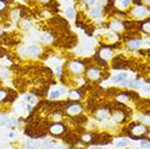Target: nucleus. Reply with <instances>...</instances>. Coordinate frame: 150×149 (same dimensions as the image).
Listing matches in <instances>:
<instances>
[{"label": "nucleus", "instance_id": "nucleus-1", "mask_svg": "<svg viewBox=\"0 0 150 149\" xmlns=\"http://www.w3.org/2000/svg\"><path fill=\"white\" fill-rule=\"evenodd\" d=\"M64 68L69 73L67 76H71V77L82 76L85 73V70H86V62L83 59H71L66 63Z\"/></svg>", "mask_w": 150, "mask_h": 149}, {"label": "nucleus", "instance_id": "nucleus-2", "mask_svg": "<svg viewBox=\"0 0 150 149\" xmlns=\"http://www.w3.org/2000/svg\"><path fill=\"white\" fill-rule=\"evenodd\" d=\"M128 134L127 136H141L145 139H149V126L141 123V122H132L127 126Z\"/></svg>", "mask_w": 150, "mask_h": 149}, {"label": "nucleus", "instance_id": "nucleus-3", "mask_svg": "<svg viewBox=\"0 0 150 149\" xmlns=\"http://www.w3.org/2000/svg\"><path fill=\"white\" fill-rule=\"evenodd\" d=\"M150 16V9L149 6H145V5H134L129 11L128 16L129 18L135 19V21H142V19H146L149 18Z\"/></svg>", "mask_w": 150, "mask_h": 149}, {"label": "nucleus", "instance_id": "nucleus-4", "mask_svg": "<svg viewBox=\"0 0 150 149\" xmlns=\"http://www.w3.org/2000/svg\"><path fill=\"white\" fill-rule=\"evenodd\" d=\"M85 77L88 81H101V79L104 77V71L101 67L95 66V64H91V66H86V70H85Z\"/></svg>", "mask_w": 150, "mask_h": 149}, {"label": "nucleus", "instance_id": "nucleus-5", "mask_svg": "<svg viewBox=\"0 0 150 149\" xmlns=\"http://www.w3.org/2000/svg\"><path fill=\"white\" fill-rule=\"evenodd\" d=\"M67 133V125L63 123L62 121L52 122L47 126V134L52 135L53 138H62Z\"/></svg>", "mask_w": 150, "mask_h": 149}, {"label": "nucleus", "instance_id": "nucleus-6", "mask_svg": "<svg viewBox=\"0 0 150 149\" xmlns=\"http://www.w3.org/2000/svg\"><path fill=\"white\" fill-rule=\"evenodd\" d=\"M64 111L68 116H77V114H81L83 112V104L80 103V101H69V103L64 104L63 106Z\"/></svg>", "mask_w": 150, "mask_h": 149}, {"label": "nucleus", "instance_id": "nucleus-7", "mask_svg": "<svg viewBox=\"0 0 150 149\" xmlns=\"http://www.w3.org/2000/svg\"><path fill=\"white\" fill-rule=\"evenodd\" d=\"M44 54V48L41 44H31V45H26V58H40Z\"/></svg>", "mask_w": 150, "mask_h": 149}, {"label": "nucleus", "instance_id": "nucleus-8", "mask_svg": "<svg viewBox=\"0 0 150 149\" xmlns=\"http://www.w3.org/2000/svg\"><path fill=\"white\" fill-rule=\"evenodd\" d=\"M109 30L113 33H123L126 31V26H125V21L123 19H118V18H113L109 22Z\"/></svg>", "mask_w": 150, "mask_h": 149}, {"label": "nucleus", "instance_id": "nucleus-9", "mask_svg": "<svg viewBox=\"0 0 150 149\" xmlns=\"http://www.w3.org/2000/svg\"><path fill=\"white\" fill-rule=\"evenodd\" d=\"M127 80H132V77H129V73L126 72V71H118L117 73H114L113 76L109 77V82L115 84V85H119V84H122L123 81Z\"/></svg>", "mask_w": 150, "mask_h": 149}, {"label": "nucleus", "instance_id": "nucleus-10", "mask_svg": "<svg viewBox=\"0 0 150 149\" xmlns=\"http://www.w3.org/2000/svg\"><path fill=\"white\" fill-rule=\"evenodd\" d=\"M95 57H98L99 59L104 60V62H108V60L114 58V53H113V49H112L110 46H104L103 49L98 50V52L95 53Z\"/></svg>", "mask_w": 150, "mask_h": 149}, {"label": "nucleus", "instance_id": "nucleus-11", "mask_svg": "<svg viewBox=\"0 0 150 149\" xmlns=\"http://www.w3.org/2000/svg\"><path fill=\"white\" fill-rule=\"evenodd\" d=\"M67 98L71 101H80L85 98V91L82 87H74V89L67 91Z\"/></svg>", "mask_w": 150, "mask_h": 149}, {"label": "nucleus", "instance_id": "nucleus-12", "mask_svg": "<svg viewBox=\"0 0 150 149\" xmlns=\"http://www.w3.org/2000/svg\"><path fill=\"white\" fill-rule=\"evenodd\" d=\"M142 36L141 37H129L128 40H126V48L128 50H131V52H136V50H140L142 48Z\"/></svg>", "mask_w": 150, "mask_h": 149}, {"label": "nucleus", "instance_id": "nucleus-13", "mask_svg": "<svg viewBox=\"0 0 150 149\" xmlns=\"http://www.w3.org/2000/svg\"><path fill=\"white\" fill-rule=\"evenodd\" d=\"M64 96H67V89L64 86L55 87L47 94V98L50 100H62Z\"/></svg>", "mask_w": 150, "mask_h": 149}, {"label": "nucleus", "instance_id": "nucleus-14", "mask_svg": "<svg viewBox=\"0 0 150 149\" xmlns=\"http://www.w3.org/2000/svg\"><path fill=\"white\" fill-rule=\"evenodd\" d=\"M22 16H23L22 8H19V6H14V8L9 9V12H8L9 21L13 23H18L22 19Z\"/></svg>", "mask_w": 150, "mask_h": 149}, {"label": "nucleus", "instance_id": "nucleus-15", "mask_svg": "<svg viewBox=\"0 0 150 149\" xmlns=\"http://www.w3.org/2000/svg\"><path fill=\"white\" fill-rule=\"evenodd\" d=\"M110 120L113 121L115 123H123L126 120H127V114H126V112L123 109H121V108H118L115 112L110 114Z\"/></svg>", "mask_w": 150, "mask_h": 149}, {"label": "nucleus", "instance_id": "nucleus-16", "mask_svg": "<svg viewBox=\"0 0 150 149\" xmlns=\"http://www.w3.org/2000/svg\"><path fill=\"white\" fill-rule=\"evenodd\" d=\"M87 14H88L90 18H93V19H100V18H103V17L105 16V12H104L103 8H99V6L93 5L90 9H88Z\"/></svg>", "mask_w": 150, "mask_h": 149}, {"label": "nucleus", "instance_id": "nucleus-17", "mask_svg": "<svg viewBox=\"0 0 150 149\" xmlns=\"http://www.w3.org/2000/svg\"><path fill=\"white\" fill-rule=\"evenodd\" d=\"M136 26H137L139 31L141 33H144V36H149V28H150V21L149 18L142 19L140 22H136Z\"/></svg>", "mask_w": 150, "mask_h": 149}, {"label": "nucleus", "instance_id": "nucleus-18", "mask_svg": "<svg viewBox=\"0 0 150 149\" xmlns=\"http://www.w3.org/2000/svg\"><path fill=\"white\" fill-rule=\"evenodd\" d=\"M110 114H112V112L108 108H99L96 111V113H95V116L100 121H107V120H110Z\"/></svg>", "mask_w": 150, "mask_h": 149}, {"label": "nucleus", "instance_id": "nucleus-19", "mask_svg": "<svg viewBox=\"0 0 150 149\" xmlns=\"http://www.w3.org/2000/svg\"><path fill=\"white\" fill-rule=\"evenodd\" d=\"M17 26L21 30H23V31H28V30H31L33 27V23L31 19H28V18H22L21 21L17 23Z\"/></svg>", "mask_w": 150, "mask_h": 149}, {"label": "nucleus", "instance_id": "nucleus-20", "mask_svg": "<svg viewBox=\"0 0 150 149\" xmlns=\"http://www.w3.org/2000/svg\"><path fill=\"white\" fill-rule=\"evenodd\" d=\"M41 148V141L39 139H30L25 143V149H40Z\"/></svg>", "mask_w": 150, "mask_h": 149}, {"label": "nucleus", "instance_id": "nucleus-21", "mask_svg": "<svg viewBox=\"0 0 150 149\" xmlns=\"http://www.w3.org/2000/svg\"><path fill=\"white\" fill-rule=\"evenodd\" d=\"M142 84H144L142 77H141V79H132V80H129L127 89H129V90H139L140 87H141Z\"/></svg>", "mask_w": 150, "mask_h": 149}, {"label": "nucleus", "instance_id": "nucleus-22", "mask_svg": "<svg viewBox=\"0 0 150 149\" xmlns=\"http://www.w3.org/2000/svg\"><path fill=\"white\" fill-rule=\"evenodd\" d=\"M18 123H19V120L18 118H16V117H8L6 116V120H5V123H4V126L6 127H9V128H12V130H14V128L18 126Z\"/></svg>", "mask_w": 150, "mask_h": 149}, {"label": "nucleus", "instance_id": "nucleus-23", "mask_svg": "<svg viewBox=\"0 0 150 149\" xmlns=\"http://www.w3.org/2000/svg\"><path fill=\"white\" fill-rule=\"evenodd\" d=\"M64 17L67 18V21H73V19L76 18V11H74V8L67 6V8L64 9Z\"/></svg>", "mask_w": 150, "mask_h": 149}, {"label": "nucleus", "instance_id": "nucleus-24", "mask_svg": "<svg viewBox=\"0 0 150 149\" xmlns=\"http://www.w3.org/2000/svg\"><path fill=\"white\" fill-rule=\"evenodd\" d=\"M63 112L62 109H55L54 112H52V114H50V121L52 122H57V121H62L63 120Z\"/></svg>", "mask_w": 150, "mask_h": 149}, {"label": "nucleus", "instance_id": "nucleus-25", "mask_svg": "<svg viewBox=\"0 0 150 149\" xmlns=\"http://www.w3.org/2000/svg\"><path fill=\"white\" fill-rule=\"evenodd\" d=\"M80 138L83 143H91V144L95 143V135L93 133H83V134H81Z\"/></svg>", "mask_w": 150, "mask_h": 149}, {"label": "nucleus", "instance_id": "nucleus-26", "mask_svg": "<svg viewBox=\"0 0 150 149\" xmlns=\"http://www.w3.org/2000/svg\"><path fill=\"white\" fill-rule=\"evenodd\" d=\"M11 76H12L11 70L6 68V67L0 66V80H6V79H9Z\"/></svg>", "mask_w": 150, "mask_h": 149}, {"label": "nucleus", "instance_id": "nucleus-27", "mask_svg": "<svg viewBox=\"0 0 150 149\" xmlns=\"http://www.w3.org/2000/svg\"><path fill=\"white\" fill-rule=\"evenodd\" d=\"M40 39H41V41L46 43V44H53V41H54L53 33H49V32H42Z\"/></svg>", "mask_w": 150, "mask_h": 149}, {"label": "nucleus", "instance_id": "nucleus-28", "mask_svg": "<svg viewBox=\"0 0 150 149\" xmlns=\"http://www.w3.org/2000/svg\"><path fill=\"white\" fill-rule=\"evenodd\" d=\"M115 149H126V147H128V140L127 139H118L114 144Z\"/></svg>", "mask_w": 150, "mask_h": 149}, {"label": "nucleus", "instance_id": "nucleus-29", "mask_svg": "<svg viewBox=\"0 0 150 149\" xmlns=\"http://www.w3.org/2000/svg\"><path fill=\"white\" fill-rule=\"evenodd\" d=\"M132 4V0H118L117 1V6L119 9H126Z\"/></svg>", "mask_w": 150, "mask_h": 149}, {"label": "nucleus", "instance_id": "nucleus-30", "mask_svg": "<svg viewBox=\"0 0 150 149\" xmlns=\"http://www.w3.org/2000/svg\"><path fill=\"white\" fill-rule=\"evenodd\" d=\"M6 96H8V89L0 86V103H5Z\"/></svg>", "mask_w": 150, "mask_h": 149}, {"label": "nucleus", "instance_id": "nucleus-31", "mask_svg": "<svg viewBox=\"0 0 150 149\" xmlns=\"http://www.w3.org/2000/svg\"><path fill=\"white\" fill-rule=\"evenodd\" d=\"M139 148L140 149H150L149 139H141V140H139Z\"/></svg>", "mask_w": 150, "mask_h": 149}, {"label": "nucleus", "instance_id": "nucleus-32", "mask_svg": "<svg viewBox=\"0 0 150 149\" xmlns=\"http://www.w3.org/2000/svg\"><path fill=\"white\" fill-rule=\"evenodd\" d=\"M8 6H9L8 0H0V14H3L4 12H6Z\"/></svg>", "mask_w": 150, "mask_h": 149}, {"label": "nucleus", "instance_id": "nucleus-33", "mask_svg": "<svg viewBox=\"0 0 150 149\" xmlns=\"http://www.w3.org/2000/svg\"><path fill=\"white\" fill-rule=\"evenodd\" d=\"M25 100L27 101V103H30V104H33L36 101V98L32 95V94H26L25 95Z\"/></svg>", "mask_w": 150, "mask_h": 149}, {"label": "nucleus", "instance_id": "nucleus-34", "mask_svg": "<svg viewBox=\"0 0 150 149\" xmlns=\"http://www.w3.org/2000/svg\"><path fill=\"white\" fill-rule=\"evenodd\" d=\"M95 3H96V0H82V4L86 6H93L95 5Z\"/></svg>", "mask_w": 150, "mask_h": 149}, {"label": "nucleus", "instance_id": "nucleus-35", "mask_svg": "<svg viewBox=\"0 0 150 149\" xmlns=\"http://www.w3.org/2000/svg\"><path fill=\"white\" fill-rule=\"evenodd\" d=\"M5 120H6V116H5V113H3V112H0V126H4V123H5Z\"/></svg>", "mask_w": 150, "mask_h": 149}, {"label": "nucleus", "instance_id": "nucleus-36", "mask_svg": "<svg viewBox=\"0 0 150 149\" xmlns=\"http://www.w3.org/2000/svg\"><path fill=\"white\" fill-rule=\"evenodd\" d=\"M32 106H33V104L26 103V104H25V111H26V112H31V111H32V108H33Z\"/></svg>", "mask_w": 150, "mask_h": 149}, {"label": "nucleus", "instance_id": "nucleus-37", "mask_svg": "<svg viewBox=\"0 0 150 149\" xmlns=\"http://www.w3.org/2000/svg\"><path fill=\"white\" fill-rule=\"evenodd\" d=\"M39 3L41 5H50L52 4V0H39Z\"/></svg>", "mask_w": 150, "mask_h": 149}, {"label": "nucleus", "instance_id": "nucleus-38", "mask_svg": "<svg viewBox=\"0 0 150 149\" xmlns=\"http://www.w3.org/2000/svg\"><path fill=\"white\" fill-rule=\"evenodd\" d=\"M8 136H9V139H14V138H17V134H16V133H13V131H12V133H9Z\"/></svg>", "mask_w": 150, "mask_h": 149}, {"label": "nucleus", "instance_id": "nucleus-39", "mask_svg": "<svg viewBox=\"0 0 150 149\" xmlns=\"http://www.w3.org/2000/svg\"><path fill=\"white\" fill-rule=\"evenodd\" d=\"M90 149H103V147H101V145H94V147H91Z\"/></svg>", "mask_w": 150, "mask_h": 149}, {"label": "nucleus", "instance_id": "nucleus-40", "mask_svg": "<svg viewBox=\"0 0 150 149\" xmlns=\"http://www.w3.org/2000/svg\"><path fill=\"white\" fill-rule=\"evenodd\" d=\"M57 149H72L71 147H58Z\"/></svg>", "mask_w": 150, "mask_h": 149}, {"label": "nucleus", "instance_id": "nucleus-41", "mask_svg": "<svg viewBox=\"0 0 150 149\" xmlns=\"http://www.w3.org/2000/svg\"><path fill=\"white\" fill-rule=\"evenodd\" d=\"M0 86H1V80H0Z\"/></svg>", "mask_w": 150, "mask_h": 149}]
</instances>
